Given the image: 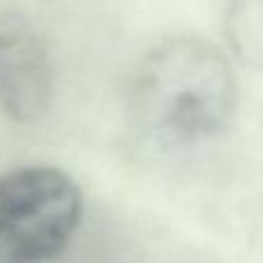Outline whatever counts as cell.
<instances>
[{
  "mask_svg": "<svg viewBox=\"0 0 263 263\" xmlns=\"http://www.w3.org/2000/svg\"><path fill=\"white\" fill-rule=\"evenodd\" d=\"M238 106V81L227 55L196 35L159 42L143 58L132 88L134 120L168 148L222 134Z\"/></svg>",
  "mask_w": 263,
  "mask_h": 263,
  "instance_id": "1",
  "label": "cell"
},
{
  "mask_svg": "<svg viewBox=\"0 0 263 263\" xmlns=\"http://www.w3.org/2000/svg\"><path fill=\"white\" fill-rule=\"evenodd\" d=\"M83 194L55 166H21L0 176V263H46L74 238Z\"/></svg>",
  "mask_w": 263,
  "mask_h": 263,
  "instance_id": "2",
  "label": "cell"
},
{
  "mask_svg": "<svg viewBox=\"0 0 263 263\" xmlns=\"http://www.w3.org/2000/svg\"><path fill=\"white\" fill-rule=\"evenodd\" d=\"M53 67L40 30L26 16L0 14V109L14 123H37L51 109Z\"/></svg>",
  "mask_w": 263,
  "mask_h": 263,
  "instance_id": "3",
  "label": "cell"
},
{
  "mask_svg": "<svg viewBox=\"0 0 263 263\" xmlns=\"http://www.w3.org/2000/svg\"><path fill=\"white\" fill-rule=\"evenodd\" d=\"M224 30L233 53L250 67L263 69V0H229Z\"/></svg>",
  "mask_w": 263,
  "mask_h": 263,
  "instance_id": "4",
  "label": "cell"
}]
</instances>
